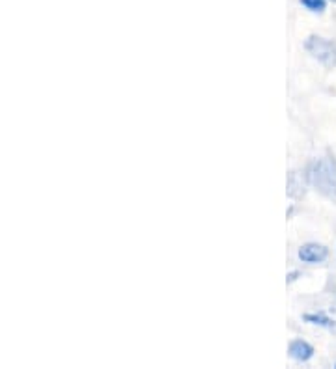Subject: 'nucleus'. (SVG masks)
I'll return each instance as SVG.
<instances>
[{
	"instance_id": "1",
	"label": "nucleus",
	"mask_w": 336,
	"mask_h": 369,
	"mask_svg": "<svg viewBox=\"0 0 336 369\" xmlns=\"http://www.w3.org/2000/svg\"><path fill=\"white\" fill-rule=\"evenodd\" d=\"M306 181L319 194L336 202V162L330 159L312 160L306 168Z\"/></svg>"
},
{
	"instance_id": "3",
	"label": "nucleus",
	"mask_w": 336,
	"mask_h": 369,
	"mask_svg": "<svg viewBox=\"0 0 336 369\" xmlns=\"http://www.w3.org/2000/svg\"><path fill=\"white\" fill-rule=\"evenodd\" d=\"M297 256L303 263H324L325 259L329 258V248L324 245H317V243H306L299 248Z\"/></svg>"
},
{
	"instance_id": "2",
	"label": "nucleus",
	"mask_w": 336,
	"mask_h": 369,
	"mask_svg": "<svg viewBox=\"0 0 336 369\" xmlns=\"http://www.w3.org/2000/svg\"><path fill=\"white\" fill-rule=\"evenodd\" d=\"M306 50L310 53L317 62H321L325 68H335L336 66V44L329 41L325 37L312 36L306 41Z\"/></svg>"
},
{
	"instance_id": "7",
	"label": "nucleus",
	"mask_w": 336,
	"mask_h": 369,
	"mask_svg": "<svg viewBox=\"0 0 336 369\" xmlns=\"http://www.w3.org/2000/svg\"><path fill=\"white\" fill-rule=\"evenodd\" d=\"M335 368H336V363H335Z\"/></svg>"
},
{
	"instance_id": "5",
	"label": "nucleus",
	"mask_w": 336,
	"mask_h": 369,
	"mask_svg": "<svg viewBox=\"0 0 336 369\" xmlns=\"http://www.w3.org/2000/svg\"><path fill=\"white\" fill-rule=\"evenodd\" d=\"M303 319L310 325H317V326H325V328H333L335 326V321L329 319L327 315L324 314H306Z\"/></svg>"
},
{
	"instance_id": "6",
	"label": "nucleus",
	"mask_w": 336,
	"mask_h": 369,
	"mask_svg": "<svg viewBox=\"0 0 336 369\" xmlns=\"http://www.w3.org/2000/svg\"><path fill=\"white\" fill-rule=\"evenodd\" d=\"M301 4L314 13H324L327 8V0H301Z\"/></svg>"
},
{
	"instance_id": "4",
	"label": "nucleus",
	"mask_w": 336,
	"mask_h": 369,
	"mask_svg": "<svg viewBox=\"0 0 336 369\" xmlns=\"http://www.w3.org/2000/svg\"><path fill=\"white\" fill-rule=\"evenodd\" d=\"M288 352H290V357L293 360H297V362H308L312 357H314V347H312L308 341L305 339H293L292 343L288 345Z\"/></svg>"
}]
</instances>
